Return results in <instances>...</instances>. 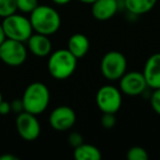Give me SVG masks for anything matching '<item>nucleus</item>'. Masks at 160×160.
Wrapping results in <instances>:
<instances>
[{"label": "nucleus", "mask_w": 160, "mask_h": 160, "mask_svg": "<svg viewBox=\"0 0 160 160\" xmlns=\"http://www.w3.org/2000/svg\"><path fill=\"white\" fill-rule=\"evenodd\" d=\"M67 49L77 59H81L88 54L90 49V41L85 34L75 33L68 38Z\"/></svg>", "instance_id": "obj_14"}, {"label": "nucleus", "mask_w": 160, "mask_h": 160, "mask_svg": "<svg viewBox=\"0 0 160 160\" xmlns=\"http://www.w3.org/2000/svg\"><path fill=\"white\" fill-rule=\"evenodd\" d=\"M10 112H11V105H10V103L2 100L0 102V114L1 115H7Z\"/></svg>", "instance_id": "obj_24"}, {"label": "nucleus", "mask_w": 160, "mask_h": 160, "mask_svg": "<svg viewBox=\"0 0 160 160\" xmlns=\"http://www.w3.org/2000/svg\"><path fill=\"white\" fill-rule=\"evenodd\" d=\"M38 6V0H17V10L23 14H30Z\"/></svg>", "instance_id": "obj_19"}, {"label": "nucleus", "mask_w": 160, "mask_h": 160, "mask_svg": "<svg viewBox=\"0 0 160 160\" xmlns=\"http://www.w3.org/2000/svg\"><path fill=\"white\" fill-rule=\"evenodd\" d=\"M116 116L114 113H102V118H101V125L103 128L105 129H111L116 125Z\"/></svg>", "instance_id": "obj_20"}, {"label": "nucleus", "mask_w": 160, "mask_h": 160, "mask_svg": "<svg viewBox=\"0 0 160 160\" xmlns=\"http://www.w3.org/2000/svg\"><path fill=\"white\" fill-rule=\"evenodd\" d=\"M77 121V115L72 108L68 105H59L51 112L48 116L49 125L57 132H66L72 128Z\"/></svg>", "instance_id": "obj_10"}, {"label": "nucleus", "mask_w": 160, "mask_h": 160, "mask_svg": "<svg viewBox=\"0 0 160 160\" xmlns=\"http://www.w3.org/2000/svg\"><path fill=\"white\" fill-rule=\"evenodd\" d=\"M21 100L24 111L38 116L48 108L51 102V92L45 83L35 81L25 88Z\"/></svg>", "instance_id": "obj_2"}, {"label": "nucleus", "mask_w": 160, "mask_h": 160, "mask_svg": "<svg viewBox=\"0 0 160 160\" xmlns=\"http://www.w3.org/2000/svg\"><path fill=\"white\" fill-rule=\"evenodd\" d=\"M28 58V48L23 42L6 38L0 45V60L7 66L19 67L25 62Z\"/></svg>", "instance_id": "obj_7"}, {"label": "nucleus", "mask_w": 160, "mask_h": 160, "mask_svg": "<svg viewBox=\"0 0 160 160\" xmlns=\"http://www.w3.org/2000/svg\"><path fill=\"white\" fill-rule=\"evenodd\" d=\"M73 157L77 160H101L102 153L94 145L82 142L73 148Z\"/></svg>", "instance_id": "obj_16"}, {"label": "nucleus", "mask_w": 160, "mask_h": 160, "mask_svg": "<svg viewBox=\"0 0 160 160\" xmlns=\"http://www.w3.org/2000/svg\"><path fill=\"white\" fill-rule=\"evenodd\" d=\"M91 14L98 21H108L118 11V0H96L91 3Z\"/></svg>", "instance_id": "obj_13"}, {"label": "nucleus", "mask_w": 160, "mask_h": 160, "mask_svg": "<svg viewBox=\"0 0 160 160\" xmlns=\"http://www.w3.org/2000/svg\"><path fill=\"white\" fill-rule=\"evenodd\" d=\"M102 76L109 81H118L127 71V59L118 51H110L103 55L100 62Z\"/></svg>", "instance_id": "obj_5"}, {"label": "nucleus", "mask_w": 160, "mask_h": 160, "mask_svg": "<svg viewBox=\"0 0 160 160\" xmlns=\"http://www.w3.org/2000/svg\"><path fill=\"white\" fill-rule=\"evenodd\" d=\"M0 160H19V157L11 153H3L0 156Z\"/></svg>", "instance_id": "obj_25"}, {"label": "nucleus", "mask_w": 160, "mask_h": 160, "mask_svg": "<svg viewBox=\"0 0 160 160\" xmlns=\"http://www.w3.org/2000/svg\"><path fill=\"white\" fill-rule=\"evenodd\" d=\"M150 107L156 114L160 116V88L159 89H153L150 98H149Z\"/></svg>", "instance_id": "obj_21"}, {"label": "nucleus", "mask_w": 160, "mask_h": 160, "mask_svg": "<svg viewBox=\"0 0 160 160\" xmlns=\"http://www.w3.org/2000/svg\"><path fill=\"white\" fill-rule=\"evenodd\" d=\"M27 44L29 51L38 58L48 57V55L52 53V48H53L49 36L35 33V32H33V34L29 38Z\"/></svg>", "instance_id": "obj_12"}, {"label": "nucleus", "mask_w": 160, "mask_h": 160, "mask_svg": "<svg viewBox=\"0 0 160 160\" xmlns=\"http://www.w3.org/2000/svg\"><path fill=\"white\" fill-rule=\"evenodd\" d=\"M126 158L128 160H148L149 155L144 147L133 146L126 151Z\"/></svg>", "instance_id": "obj_17"}, {"label": "nucleus", "mask_w": 160, "mask_h": 160, "mask_svg": "<svg viewBox=\"0 0 160 160\" xmlns=\"http://www.w3.org/2000/svg\"><path fill=\"white\" fill-rule=\"evenodd\" d=\"M78 1L85 3V5H91V3H93L96 0H78Z\"/></svg>", "instance_id": "obj_28"}, {"label": "nucleus", "mask_w": 160, "mask_h": 160, "mask_svg": "<svg viewBox=\"0 0 160 160\" xmlns=\"http://www.w3.org/2000/svg\"><path fill=\"white\" fill-rule=\"evenodd\" d=\"M78 59L67 48H60L48 55L47 69L56 80H66L75 73Z\"/></svg>", "instance_id": "obj_3"}, {"label": "nucleus", "mask_w": 160, "mask_h": 160, "mask_svg": "<svg viewBox=\"0 0 160 160\" xmlns=\"http://www.w3.org/2000/svg\"><path fill=\"white\" fill-rule=\"evenodd\" d=\"M158 0H124V7L133 16H142L150 12Z\"/></svg>", "instance_id": "obj_15"}, {"label": "nucleus", "mask_w": 160, "mask_h": 160, "mask_svg": "<svg viewBox=\"0 0 160 160\" xmlns=\"http://www.w3.org/2000/svg\"><path fill=\"white\" fill-rule=\"evenodd\" d=\"M16 127L19 136L27 142H33L41 135V124L36 115L22 111L16 118Z\"/></svg>", "instance_id": "obj_9"}, {"label": "nucleus", "mask_w": 160, "mask_h": 160, "mask_svg": "<svg viewBox=\"0 0 160 160\" xmlns=\"http://www.w3.org/2000/svg\"><path fill=\"white\" fill-rule=\"evenodd\" d=\"M6 38H7V36H6V33H5V31H3L2 24L0 23V45H1L3 42H5Z\"/></svg>", "instance_id": "obj_27"}, {"label": "nucleus", "mask_w": 160, "mask_h": 160, "mask_svg": "<svg viewBox=\"0 0 160 160\" xmlns=\"http://www.w3.org/2000/svg\"><path fill=\"white\" fill-rule=\"evenodd\" d=\"M52 1L57 6H66L68 3H70L72 0H52Z\"/></svg>", "instance_id": "obj_26"}, {"label": "nucleus", "mask_w": 160, "mask_h": 160, "mask_svg": "<svg viewBox=\"0 0 160 160\" xmlns=\"http://www.w3.org/2000/svg\"><path fill=\"white\" fill-rule=\"evenodd\" d=\"M29 19L33 32L47 36L57 33L62 25L60 14L55 8L47 5H38L30 13Z\"/></svg>", "instance_id": "obj_1"}, {"label": "nucleus", "mask_w": 160, "mask_h": 160, "mask_svg": "<svg viewBox=\"0 0 160 160\" xmlns=\"http://www.w3.org/2000/svg\"><path fill=\"white\" fill-rule=\"evenodd\" d=\"M1 24H2L7 38H10V40L25 43L33 34V29H32L30 19L23 16V13L21 14L14 12L10 14L3 18Z\"/></svg>", "instance_id": "obj_4"}, {"label": "nucleus", "mask_w": 160, "mask_h": 160, "mask_svg": "<svg viewBox=\"0 0 160 160\" xmlns=\"http://www.w3.org/2000/svg\"><path fill=\"white\" fill-rule=\"evenodd\" d=\"M10 105H11V111L12 112H16V113L19 114L22 111H24V109H23V103H22V100H21V99L13 100L11 103H10Z\"/></svg>", "instance_id": "obj_23"}, {"label": "nucleus", "mask_w": 160, "mask_h": 160, "mask_svg": "<svg viewBox=\"0 0 160 160\" xmlns=\"http://www.w3.org/2000/svg\"><path fill=\"white\" fill-rule=\"evenodd\" d=\"M118 88L123 94L128 97H137L144 93L148 86L142 71L132 70L126 71L118 79Z\"/></svg>", "instance_id": "obj_8"}, {"label": "nucleus", "mask_w": 160, "mask_h": 160, "mask_svg": "<svg viewBox=\"0 0 160 160\" xmlns=\"http://www.w3.org/2000/svg\"><path fill=\"white\" fill-rule=\"evenodd\" d=\"M2 100H3V99H2V94H1V92H0V102H1Z\"/></svg>", "instance_id": "obj_29"}, {"label": "nucleus", "mask_w": 160, "mask_h": 160, "mask_svg": "<svg viewBox=\"0 0 160 160\" xmlns=\"http://www.w3.org/2000/svg\"><path fill=\"white\" fill-rule=\"evenodd\" d=\"M142 75L148 88L159 89L160 88V53H155L148 57L144 65Z\"/></svg>", "instance_id": "obj_11"}, {"label": "nucleus", "mask_w": 160, "mask_h": 160, "mask_svg": "<svg viewBox=\"0 0 160 160\" xmlns=\"http://www.w3.org/2000/svg\"><path fill=\"white\" fill-rule=\"evenodd\" d=\"M17 12V0H0V18Z\"/></svg>", "instance_id": "obj_18"}, {"label": "nucleus", "mask_w": 160, "mask_h": 160, "mask_svg": "<svg viewBox=\"0 0 160 160\" xmlns=\"http://www.w3.org/2000/svg\"><path fill=\"white\" fill-rule=\"evenodd\" d=\"M123 102V93L120 88L113 85H104L100 87L96 94V104L102 113L116 114L121 110Z\"/></svg>", "instance_id": "obj_6"}, {"label": "nucleus", "mask_w": 160, "mask_h": 160, "mask_svg": "<svg viewBox=\"0 0 160 160\" xmlns=\"http://www.w3.org/2000/svg\"><path fill=\"white\" fill-rule=\"evenodd\" d=\"M83 142V137L82 135L79 133V132H71L68 136V144L70 145L72 148H76L79 145H81Z\"/></svg>", "instance_id": "obj_22"}]
</instances>
